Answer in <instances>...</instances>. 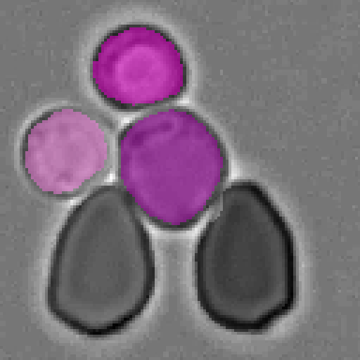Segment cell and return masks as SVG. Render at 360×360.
I'll list each match as a JSON object with an SVG mask.
<instances>
[{
  "label": "cell",
  "instance_id": "cell-2",
  "mask_svg": "<svg viewBox=\"0 0 360 360\" xmlns=\"http://www.w3.org/2000/svg\"><path fill=\"white\" fill-rule=\"evenodd\" d=\"M213 206L194 255L198 300L224 328L265 329L278 318L270 307V292L294 304L291 231L269 194L253 181L232 182Z\"/></svg>",
  "mask_w": 360,
  "mask_h": 360
},
{
  "label": "cell",
  "instance_id": "cell-3",
  "mask_svg": "<svg viewBox=\"0 0 360 360\" xmlns=\"http://www.w3.org/2000/svg\"><path fill=\"white\" fill-rule=\"evenodd\" d=\"M127 195L158 226L185 229L219 197L229 175L225 148L213 128L184 106L137 119L119 140Z\"/></svg>",
  "mask_w": 360,
  "mask_h": 360
},
{
  "label": "cell",
  "instance_id": "cell-4",
  "mask_svg": "<svg viewBox=\"0 0 360 360\" xmlns=\"http://www.w3.org/2000/svg\"><path fill=\"white\" fill-rule=\"evenodd\" d=\"M94 82L112 107L139 110L176 100L186 91L188 66L179 44L155 25L110 31L94 56Z\"/></svg>",
  "mask_w": 360,
  "mask_h": 360
},
{
  "label": "cell",
  "instance_id": "cell-1",
  "mask_svg": "<svg viewBox=\"0 0 360 360\" xmlns=\"http://www.w3.org/2000/svg\"><path fill=\"white\" fill-rule=\"evenodd\" d=\"M155 279L149 236L134 203L120 188L105 186L72 210L59 235L48 309L79 334H115L143 312Z\"/></svg>",
  "mask_w": 360,
  "mask_h": 360
}]
</instances>
